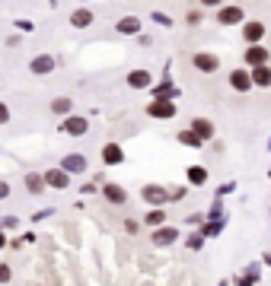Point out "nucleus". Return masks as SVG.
I'll return each mask as SVG.
<instances>
[{
	"instance_id": "f257e3e1",
	"label": "nucleus",
	"mask_w": 271,
	"mask_h": 286,
	"mask_svg": "<svg viewBox=\"0 0 271 286\" xmlns=\"http://www.w3.org/2000/svg\"><path fill=\"white\" fill-rule=\"evenodd\" d=\"M230 86L236 89V92H246V89L252 86V77L246 74V70H233V74H230Z\"/></svg>"
},
{
	"instance_id": "f03ea898",
	"label": "nucleus",
	"mask_w": 271,
	"mask_h": 286,
	"mask_svg": "<svg viewBox=\"0 0 271 286\" xmlns=\"http://www.w3.org/2000/svg\"><path fill=\"white\" fill-rule=\"evenodd\" d=\"M195 67H198V70H204V74H214L220 64H217V57H214V54H195Z\"/></svg>"
},
{
	"instance_id": "7ed1b4c3",
	"label": "nucleus",
	"mask_w": 271,
	"mask_h": 286,
	"mask_svg": "<svg viewBox=\"0 0 271 286\" xmlns=\"http://www.w3.org/2000/svg\"><path fill=\"white\" fill-rule=\"evenodd\" d=\"M150 115H153V118H172L175 109H172V102H153V105H150Z\"/></svg>"
},
{
	"instance_id": "20e7f679",
	"label": "nucleus",
	"mask_w": 271,
	"mask_h": 286,
	"mask_svg": "<svg viewBox=\"0 0 271 286\" xmlns=\"http://www.w3.org/2000/svg\"><path fill=\"white\" fill-rule=\"evenodd\" d=\"M243 35H246V42H258L265 35V26H262V22H246Z\"/></svg>"
},
{
	"instance_id": "39448f33",
	"label": "nucleus",
	"mask_w": 271,
	"mask_h": 286,
	"mask_svg": "<svg viewBox=\"0 0 271 286\" xmlns=\"http://www.w3.org/2000/svg\"><path fill=\"white\" fill-rule=\"evenodd\" d=\"M239 19H243V10H239V7L220 10V22H223V26H233V22H239Z\"/></svg>"
},
{
	"instance_id": "423d86ee",
	"label": "nucleus",
	"mask_w": 271,
	"mask_h": 286,
	"mask_svg": "<svg viewBox=\"0 0 271 286\" xmlns=\"http://www.w3.org/2000/svg\"><path fill=\"white\" fill-rule=\"evenodd\" d=\"M128 83H131L134 89H147L150 86V74H147V70H134V74L128 77Z\"/></svg>"
},
{
	"instance_id": "0eeeda50",
	"label": "nucleus",
	"mask_w": 271,
	"mask_h": 286,
	"mask_svg": "<svg viewBox=\"0 0 271 286\" xmlns=\"http://www.w3.org/2000/svg\"><path fill=\"white\" fill-rule=\"evenodd\" d=\"M102 159L109 162V165H118V162H122V150L115 147V143H109V147L102 150Z\"/></svg>"
},
{
	"instance_id": "6e6552de",
	"label": "nucleus",
	"mask_w": 271,
	"mask_h": 286,
	"mask_svg": "<svg viewBox=\"0 0 271 286\" xmlns=\"http://www.w3.org/2000/svg\"><path fill=\"white\" fill-rule=\"evenodd\" d=\"M246 61H249V64H265L268 61V51H265V48H252V51H246Z\"/></svg>"
},
{
	"instance_id": "1a4fd4ad",
	"label": "nucleus",
	"mask_w": 271,
	"mask_h": 286,
	"mask_svg": "<svg viewBox=\"0 0 271 286\" xmlns=\"http://www.w3.org/2000/svg\"><path fill=\"white\" fill-rule=\"evenodd\" d=\"M105 197H109L112 204H125V191L118 185H105Z\"/></svg>"
},
{
	"instance_id": "9d476101",
	"label": "nucleus",
	"mask_w": 271,
	"mask_h": 286,
	"mask_svg": "<svg viewBox=\"0 0 271 286\" xmlns=\"http://www.w3.org/2000/svg\"><path fill=\"white\" fill-rule=\"evenodd\" d=\"M144 197L153 200V204H160V200H166V191H160L157 185H150V188H144Z\"/></svg>"
},
{
	"instance_id": "9b49d317",
	"label": "nucleus",
	"mask_w": 271,
	"mask_h": 286,
	"mask_svg": "<svg viewBox=\"0 0 271 286\" xmlns=\"http://www.w3.org/2000/svg\"><path fill=\"white\" fill-rule=\"evenodd\" d=\"M45 182L54 185V188H67V175L64 172H48V175H45Z\"/></svg>"
},
{
	"instance_id": "f8f14e48",
	"label": "nucleus",
	"mask_w": 271,
	"mask_h": 286,
	"mask_svg": "<svg viewBox=\"0 0 271 286\" xmlns=\"http://www.w3.org/2000/svg\"><path fill=\"white\" fill-rule=\"evenodd\" d=\"M26 188L32 191V194H39V191L45 188V178L42 175H26Z\"/></svg>"
},
{
	"instance_id": "ddd939ff",
	"label": "nucleus",
	"mask_w": 271,
	"mask_h": 286,
	"mask_svg": "<svg viewBox=\"0 0 271 286\" xmlns=\"http://www.w3.org/2000/svg\"><path fill=\"white\" fill-rule=\"evenodd\" d=\"M172 238H175V229H160L157 235H153V242H157V245H169Z\"/></svg>"
},
{
	"instance_id": "4468645a",
	"label": "nucleus",
	"mask_w": 271,
	"mask_h": 286,
	"mask_svg": "<svg viewBox=\"0 0 271 286\" xmlns=\"http://www.w3.org/2000/svg\"><path fill=\"white\" fill-rule=\"evenodd\" d=\"M255 83H258V86H268V83H271V70L258 64V70H255Z\"/></svg>"
},
{
	"instance_id": "2eb2a0df",
	"label": "nucleus",
	"mask_w": 271,
	"mask_h": 286,
	"mask_svg": "<svg viewBox=\"0 0 271 286\" xmlns=\"http://www.w3.org/2000/svg\"><path fill=\"white\" fill-rule=\"evenodd\" d=\"M192 130H195L198 137H210V134H214V127H210L207 121H195V124H192Z\"/></svg>"
},
{
	"instance_id": "dca6fc26",
	"label": "nucleus",
	"mask_w": 271,
	"mask_h": 286,
	"mask_svg": "<svg viewBox=\"0 0 271 286\" xmlns=\"http://www.w3.org/2000/svg\"><path fill=\"white\" fill-rule=\"evenodd\" d=\"M51 67H54V64H51V57H39V61L32 64V70H35V74H48Z\"/></svg>"
},
{
	"instance_id": "f3484780",
	"label": "nucleus",
	"mask_w": 271,
	"mask_h": 286,
	"mask_svg": "<svg viewBox=\"0 0 271 286\" xmlns=\"http://www.w3.org/2000/svg\"><path fill=\"white\" fill-rule=\"evenodd\" d=\"M86 22H93V13H89V10H80V13H74V26H86Z\"/></svg>"
},
{
	"instance_id": "a211bd4d",
	"label": "nucleus",
	"mask_w": 271,
	"mask_h": 286,
	"mask_svg": "<svg viewBox=\"0 0 271 286\" xmlns=\"http://www.w3.org/2000/svg\"><path fill=\"white\" fill-rule=\"evenodd\" d=\"M51 112H57V115L70 112V99H54V102H51Z\"/></svg>"
},
{
	"instance_id": "6ab92c4d",
	"label": "nucleus",
	"mask_w": 271,
	"mask_h": 286,
	"mask_svg": "<svg viewBox=\"0 0 271 286\" xmlns=\"http://www.w3.org/2000/svg\"><path fill=\"white\" fill-rule=\"evenodd\" d=\"M67 130H70V134H83L86 121H80V118H77V121H67Z\"/></svg>"
},
{
	"instance_id": "aec40b11",
	"label": "nucleus",
	"mask_w": 271,
	"mask_h": 286,
	"mask_svg": "<svg viewBox=\"0 0 271 286\" xmlns=\"http://www.w3.org/2000/svg\"><path fill=\"white\" fill-rule=\"evenodd\" d=\"M64 169H83V159H80V156H70V159H64Z\"/></svg>"
},
{
	"instance_id": "412c9836",
	"label": "nucleus",
	"mask_w": 271,
	"mask_h": 286,
	"mask_svg": "<svg viewBox=\"0 0 271 286\" xmlns=\"http://www.w3.org/2000/svg\"><path fill=\"white\" fill-rule=\"evenodd\" d=\"M163 220H166V217H163V210H153V213H147V223H150V226H160Z\"/></svg>"
},
{
	"instance_id": "4be33fe9",
	"label": "nucleus",
	"mask_w": 271,
	"mask_h": 286,
	"mask_svg": "<svg viewBox=\"0 0 271 286\" xmlns=\"http://www.w3.org/2000/svg\"><path fill=\"white\" fill-rule=\"evenodd\" d=\"M118 29H122V32H137V19H125Z\"/></svg>"
},
{
	"instance_id": "5701e85b",
	"label": "nucleus",
	"mask_w": 271,
	"mask_h": 286,
	"mask_svg": "<svg viewBox=\"0 0 271 286\" xmlns=\"http://www.w3.org/2000/svg\"><path fill=\"white\" fill-rule=\"evenodd\" d=\"M182 137V143H198L201 137H195V130H185V134H179Z\"/></svg>"
},
{
	"instance_id": "b1692460",
	"label": "nucleus",
	"mask_w": 271,
	"mask_h": 286,
	"mask_svg": "<svg viewBox=\"0 0 271 286\" xmlns=\"http://www.w3.org/2000/svg\"><path fill=\"white\" fill-rule=\"evenodd\" d=\"M188 178H192V182H204V169H192Z\"/></svg>"
},
{
	"instance_id": "393cba45",
	"label": "nucleus",
	"mask_w": 271,
	"mask_h": 286,
	"mask_svg": "<svg viewBox=\"0 0 271 286\" xmlns=\"http://www.w3.org/2000/svg\"><path fill=\"white\" fill-rule=\"evenodd\" d=\"M7 118H10V112H7V105H4V102H0V124H4V121H7Z\"/></svg>"
},
{
	"instance_id": "a878e982",
	"label": "nucleus",
	"mask_w": 271,
	"mask_h": 286,
	"mask_svg": "<svg viewBox=\"0 0 271 286\" xmlns=\"http://www.w3.org/2000/svg\"><path fill=\"white\" fill-rule=\"evenodd\" d=\"M10 194V188H7V182H0V197H7Z\"/></svg>"
},
{
	"instance_id": "bb28decb",
	"label": "nucleus",
	"mask_w": 271,
	"mask_h": 286,
	"mask_svg": "<svg viewBox=\"0 0 271 286\" xmlns=\"http://www.w3.org/2000/svg\"><path fill=\"white\" fill-rule=\"evenodd\" d=\"M0 280H10V267H0Z\"/></svg>"
},
{
	"instance_id": "cd10ccee",
	"label": "nucleus",
	"mask_w": 271,
	"mask_h": 286,
	"mask_svg": "<svg viewBox=\"0 0 271 286\" xmlns=\"http://www.w3.org/2000/svg\"><path fill=\"white\" fill-rule=\"evenodd\" d=\"M201 4H207V7H210V4H220V0H201Z\"/></svg>"
},
{
	"instance_id": "c85d7f7f",
	"label": "nucleus",
	"mask_w": 271,
	"mask_h": 286,
	"mask_svg": "<svg viewBox=\"0 0 271 286\" xmlns=\"http://www.w3.org/2000/svg\"><path fill=\"white\" fill-rule=\"evenodd\" d=\"M0 245H4V235H0Z\"/></svg>"
}]
</instances>
